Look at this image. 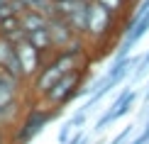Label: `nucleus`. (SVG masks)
I'll return each instance as SVG.
<instances>
[{
	"label": "nucleus",
	"instance_id": "1",
	"mask_svg": "<svg viewBox=\"0 0 149 144\" xmlns=\"http://www.w3.org/2000/svg\"><path fill=\"white\" fill-rule=\"evenodd\" d=\"M120 27H122V17H115L110 10L98 5L95 0L88 3V10H86V34H83L88 44L105 47L115 37V32H120Z\"/></svg>",
	"mask_w": 149,
	"mask_h": 144
},
{
	"label": "nucleus",
	"instance_id": "2",
	"mask_svg": "<svg viewBox=\"0 0 149 144\" xmlns=\"http://www.w3.org/2000/svg\"><path fill=\"white\" fill-rule=\"evenodd\" d=\"M61 115V108H52V105H44L39 100L32 108H24L20 120L15 122V132H12V144H29L42 129L47 127L52 120H56Z\"/></svg>",
	"mask_w": 149,
	"mask_h": 144
},
{
	"label": "nucleus",
	"instance_id": "3",
	"mask_svg": "<svg viewBox=\"0 0 149 144\" xmlns=\"http://www.w3.org/2000/svg\"><path fill=\"white\" fill-rule=\"evenodd\" d=\"M86 78H88V68L86 66L73 68V71L64 73L56 83L49 86L39 100L44 105H52V108H61L64 110L69 103H73L76 98H81V88L86 86Z\"/></svg>",
	"mask_w": 149,
	"mask_h": 144
},
{
	"label": "nucleus",
	"instance_id": "4",
	"mask_svg": "<svg viewBox=\"0 0 149 144\" xmlns=\"http://www.w3.org/2000/svg\"><path fill=\"white\" fill-rule=\"evenodd\" d=\"M134 100H137V90L127 86V88L122 90L120 95L113 100V103H110V108L100 115V120L95 122V129L100 132V129H103V127H108L110 122H115V120H120V117H125L127 112L134 108Z\"/></svg>",
	"mask_w": 149,
	"mask_h": 144
},
{
	"label": "nucleus",
	"instance_id": "5",
	"mask_svg": "<svg viewBox=\"0 0 149 144\" xmlns=\"http://www.w3.org/2000/svg\"><path fill=\"white\" fill-rule=\"evenodd\" d=\"M15 54H17V61H20L22 66V73H24V81H32L34 73L42 68V64L47 61V54H42L37 47L29 44V39H22L15 44Z\"/></svg>",
	"mask_w": 149,
	"mask_h": 144
},
{
	"label": "nucleus",
	"instance_id": "6",
	"mask_svg": "<svg viewBox=\"0 0 149 144\" xmlns=\"http://www.w3.org/2000/svg\"><path fill=\"white\" fill-rule=\"evenodd\" d=\"M144 34H149V10H147L130 29H125V32H122V42H120V47H117V56H115V59L127 56L134 47H137V42H139Z\"/></svg>",
	"mask_w": 149,
	"mask_h": 144
},
{
	"label": "nucleus",
	"instance_id": "7",
	"mask_svg": "<svg viewBox=\"0 0 149 144\" xmlns=\"http://www.w3.org/2000/svg\"><path fill=\"white\" fill-rule=\"evenodd\" d=\"M47 32H49V37H52V47L54 49L69 47L73 42V37H78V34H73V29L66 24L64 17H49L47 20Z\"/></svg>",
	"mask_w": 149,
	"mask_h": 144
},
{
	"label": "nucleus",
	"instance_id": "8",
	"mask_svg": "<svg viewBox=\"0 0 149 144\" xmlns=\"http://www.w3.org/2000/svg\"><path fill=\"white\" fill-rule=\"evenodd\" d=\"M22 88H24V83L15 81L5 71H0V108L12 103V100H17V98H22Z\"/></svg>",
	"mask_w": 149,
	"mask_h": 144
},
{
	"label": "nucleus",
	"instance_id": "9",
	"mask_svg": "<svg viewBox=\"0 0 149 144\" xmlns=\"http://www.w3.org/2000/svg\"><path fill=\"white\" fill-rule=\"evenodd\" d=\"M47 20L49 17L39 10H24L20 15V24L24 32H32V29H39V27H47Z\"/></svg>",
	"mask_w": 149,
	"mask_h": 144
},
{
	"label": "nucleus",
	"instance_id": "10",
	"mask_svg": "<svg viewBox=\"0 0 149 144\" xmlns=\"http://www.w3.org/2000/svg\"><path fill=\"white\" fill-rule=\"evenodd\" d=\"M27 39H29V44H32V47H37L42 54L56 51V49L52 47V37H49L47 27H39V29H32V32H27Z\"/></svg>",
	"mask_w": 149,
	"mask_h": 144
},
{
	"label": "nucleus",
	"instance_id": "11",
	"mask_svg": "<svg viewBox=\"0 0 149 144\" xmlns=\"http://www.w3.org/2000/svg\"><path fill=\"white\" fill-rule=\"evenodd\" d=\"M95 3L103 5L105 10H110L115 17H125L127 15V8L132 5V3H127V0H95Z\"/></svg>",
	"mask_w": 149,
	"mask_h": 144
},
{
	"label": "nucleus",
	"instance_id": "12",
	"mask_svg": "<svg viewBox=\"0 0 149 144\" xmlns=\"http://www.w3.org/2000/svg\"><path fill=\"white\" fill-rule=\"evenodd\" d=\"M12 56H15V44H12V42H8L3 34H0V68L8 64Z\"/></svg>",
	"mask_w": 149,
	"mask_h": 144
},
{
	"label": "nucleus",
	"instance_id": "13",
	"mask_svg": "<svg viewBox=\"0 0 149 144\" xmlns=\"http://www.w3.org/2000/svg\"><path fill=\"white\" fill-rule=\"evenodd\" d=\"M17 27H20V15H10V17H3L0 20V34H10Z\"/></svg>",
	"mask_w": 149,
	"mask_h": 144
},
{
	"label": "nucleus",
	"instance_id": "14",
	"mask_svg": "<svg viewBox=\"0 0 149 144\" xmlns=\"http://www.w3.org/2000/svg\"><path fill=\"white\" fill-rule=\"evenodd\" d=\"M86 117H88V112H86L83 108H78V110L69 117V125H71V127H81V125H86Z\"/></svg>",
	"mask_w": 149,
	"mask_h": 144
},
{
	"label": "nucleus",
	"instance_id": "15",
	"mask_svg": "<svg viewBox=\"0 0 149 144\" xmlns=\"http://www.w3.org/2000/svg\"><path fill=\"white\" fill-rule=\"evenodd\" d=\"M71 129H73V127H71L69 122L61 127V132H59V144H66V139H69V134H71Z\"/></svg>",
	"mask_w": 149,
	"mask_h": 144
},
{
	"label": "nucleus",
	"instance_id": "16",
	"mask_svg": "<svg viewBox=\"0 0 149 144\" xmlns=\"http://www.w3.org/2000/svg\"><path fill=\"white\" fill-rule=\"evenodd\" d=\"M0 144H10V132H8V127H0Z\"/></svg>",
	"mask_w": 149,
	"mask_h": 144
},
{
	"label": "nucleus",
	"instance_id": "17",
	"mask_svg": "<svg viewBox=\"0 0 149 144\" xmlns=\"http://www.w3.org/2000/svg\"><path fill=\"white\" fill-rule=\"evenodd\" d=\"M52 3H59V0H52Z\"/></svg>",
	"mask_w": 149,
	"mask_h": 144
},
{
	"label": "nucleus",
	"instance_id": "18",
	"mask_svg": "<svg viewBox=\"0 0 149 144\" xmlns=\"http://www.w3.org/2000/svg\"><path fill=\"white\" fill-rule=\"evenodd\" d=\"M127 3H134V0H127Z\"/></svg>",
	"mask_w": 149,
	"mask_h": 144
},
{
	"label": "nucleus",
	"instance_id": "19",
	"mask_svg": "<svg viewBox=\"0 0 149 144\" xmlns=\"http://www.w3.org/2000/svg\"><path fill=\"white\" fill-rule=\"evenodd\" d=\"M0 3H5V0H0Z\"/></svg>",
	"mask_w": 149,
	"mask_h": 144
},
{
	"label": "nucleus",
	"instance_id": "20",
	"mask_svg": "<svg viewBox=\"0 0 149 144\" xmlns=\"http://www.w3.org/2000/svg\"><path fill=\"white\" fill-rule=\"evenodd\" d=\"M88 3H91V0H88Z\"/></svg>",
	"mask_w": 149,
	"mask_h": 144
}]
</instances>
